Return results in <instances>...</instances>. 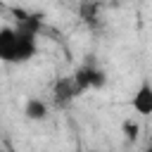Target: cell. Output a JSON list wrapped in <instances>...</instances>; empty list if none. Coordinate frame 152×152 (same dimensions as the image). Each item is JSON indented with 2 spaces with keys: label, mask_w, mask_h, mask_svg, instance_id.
<instances>
[{
  "label": "cell",
  "mask_w": 152,
  "mask_h": 152,
  "mask_svg": "<svg viewBox=\"0 0 152 152\" xmlns=\"http://www.w3.org/2000/svg\"><path fill=\"white\" fill-rule=\"evenodd\" d=\"M131 107L135 114L140 116H152V81H142L138 86V90L133 93V100H131Z\"/></svg>",
  "instance_id": "cell-2"
},
{
  "label": "cell",
  "mask_w": 152,
  "mask_h": 152,
  "mask_svg": "<svg viewBox=\"0 0 152 152\" xmlns=\"http://www.w3.org/2000/svg\"><path fill=\"white\" fill-rule=\"evenodd\" d=\"M145 152H152V142H147V147H145Z\"/></svg>",
  "instance_id": "cell-9"
},
{
  "label": "cell",
  "mask_w": 152,
  "mask_h": 152,
  "mask_svg": "<svg viewBox=\"0 0 152 152\" xmlns=\"http://www.w3.org/2000/svg\"><path fill=\"white\" fill-rule=\"evenodd\" d=\"M78 95H81V93H78V88H76L74 76H62V78H57L55 86H52V104L59 107V109L69 107Z\"/></svg>",
  "instance_id": "cell-1"
},
{
  "label": "cell",
  "mask_w": 152,
  "mask_h": 152,
  "mask_svg": "<svg viewBox=\"0 0 152 152\" xmlns=\"http://www.w3.org/2000/svg\"><path fill=\"white\" fill-rule=\"evenodd\" d=\"M78 10H81V19H83L86 24H95V21H97L100 5H95V2H83Z\"/></svg>",
  "instance_id": "cell-7"
},
{
  "label": "cell",
  "mask_w": 152,
  "mask_h": 152,
  "mask_svg": "<svg viewBox=\"0 0 152 152\" xmlns=\"http://www.w3.org/2000/svg\"><path fill=\"white\" fill-rule=\"evenodd\" d=\"M104 83H107V74H104L102 69H97V66H95V74H93V90L104 88Z\"/></svg>",
  "instance_id": "cell-8"
},
{
  "label": "cell",
  "mask_w": 152,
  "mask_h": 152,
  "mask_svg": "<svg viewBox=\"0 0 152 152\" xmlns=\"http://www.w3.org/2000/svg\"><path fill=\"white\" fill-rule=\"evenodd\" d=\"M10 152H12V150H10Z\"/></svg>",
  "instance_id": "cell-12"
},
{
  "label": "cell",
  "mask_w": 152,
  "mask_h": 152,
  "mask_svg": "<svg viewBox=\"0 0 152 152\" xmlns=\"http://www.w3.org/2000/svg\"><path fill=\"white\" fill-rule=\"evenodd\" d=\"M121 133H124V138L128 142H135L140 138V124L135 119H124L121 121Z\"/></svg>",
  "instance_id": "cell-6"
},
{
  "label": "cell",
  "mask_w": 152,
  "mask_h": 152,
  "mask_svg": "<svg viewBox=\"0 0 152 152\" xmlns=\"http://www.w3.org/2000/svg\"><path fill=\"white\" fill-rule=\"evenodd\" d=\"M17 43H19L17 28H14V26H0V59H2L5 64H12Z\"/></svg>",
  "instance_id": "cell-3"
},
{
  "label": "cell",
  "mask_w": 152,
  "mask_h": 152,
  "mask_svg": "<svg viewBox=\"0 0 152 152\" xmlns=\"http://www.w3.org/2000/svg\"><path fill=\"white\" fill-rule=\"evenodd\" d=\"M93 74H95V66H93V64H81V66L71 74L81 95H83L86 90H93Z\"/></svg>",
  "instance_id": "cell-5"
},
{
  "label": "cell",
  "mask_w": 152,
  "mask_h": 152,
  "mask_svg": "<svg viewBox=\"0 0 152 152\" xmlns=\"http://www.w3.org/2000/svg\"><path fill=\"white\" fill-rule=\"evenodd\" d=\"M48 114H50V107H48L45 100H40V97H28V100H26V104H24V116H26L28 121H45Z\"/></svg>",
  "instance_id": "cell-4"
},
{
  "label": "cell",
  "mask_w": 152,
  "mask_h": 152,
  "mask_svg": "<svg viewBox=\"0 0 152 152\" xmlns=\"http://www.w3.org/2000/svg\"><path fill=\"white\" fill-rule=\"evenodd\" d=\"M88 152H100V150H88Z\"/></svg>",
  "instance_id": "cell-10"
},
{
  "label": "cell",
  "mask_w": 152,
  "mask_h": 152,
  "mask_svg": "<svg viewBox=\"0 0 152 152\" xmlns=\"http://www.w3.org/2000/svg\"><path fill=\"white\" fill-rule=\"evenodd\" d=\"M150 142H152V133H150Z\"/></svg>",
  "instance_id": "cell-11"
}]
</instances>
